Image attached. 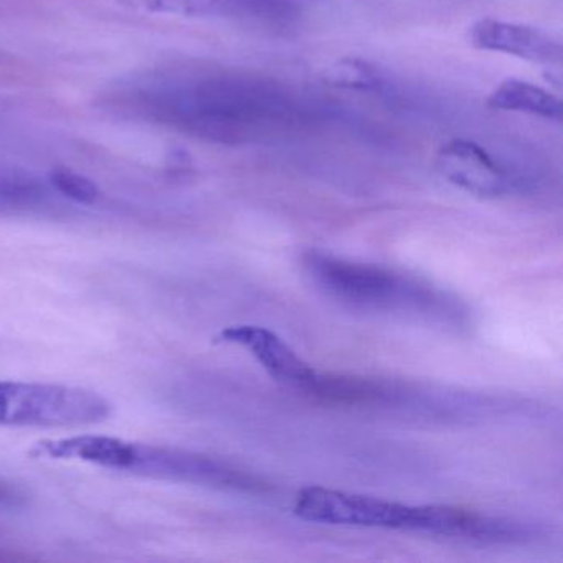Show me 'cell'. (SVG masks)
<instances>
[{
	"label": "cell",
	"instance_id": "6da1fadb",
	"mask_svg": "<svg viewBox=\"0 0 563 563\" xmlns=\"http://www.w3.org/2000/svg\"><path fill=\"white\" fill-rule=\"evenodd\" d=\"M292 510L308 522L431 533L477 542H523L536 532L529 523L460 507L410 506L319 486L299 490Z\"/></svg>",
	"mask_w": 563,
	"mask_h": 563
},
{
	"label": "cell",
	"instance_id": "7a4b0ae2",
	"mask_svg": "<svg viewBox=\"0 0 563 563\" xmlns=\"http://www.w3.org/2000/svg\"><path fill=\"white\" fill-rule=\"evenodd\" d=\"M29 454L34 460L81 461L104 470L230 493L265 490L262 481L225 461L179 448L156 446L103 434L38 441Z\"/></svg>",
	"mask_w": 563,
	"mask_h": 563
},
{
	"label": "cell",
	"instance_id": "3957f363",
	"mask_svg": "<svg viewBox=\"0 0 563 563\" xmlns=\"http://www.w3.org/2000/svg\"><path fill=\"white\" fill-rule=\"evenodd\" d=\"M305 269L319 291L355 311L441 325H461L467 319L454 296L395 269L322 252L308 253Z\"/></svg>",
	"mask_w": 563,
	"mask_h": 563
},
{
	"label": "cell",
	"instance_id": "277c9868",
	"mask_svg": "<svg viewBox=\"0 0 563 563\" xmlns=\"http://www.w3.org/2000/svg\"><path fill=\"white\" fill-rule=\"evenodd\" d=\"M111 413V401L88 388L0 380V427H88L103 423Z\"/></svg>",
	"mask_w": 563,
	"mask_h": 563
},
{
	"label": "cell",
	"instance_id": "5b68a950",
	"mask_svg": "<svg viewBox=\"0 0 563 563\" xmlns=\"http://www.w3.org/2000/svg\"><path fill=\"white\" fill-rule=\"evenodd\" d=\"M437 169L448 183L483 199H496L514 189L507 170L473 141L444 143L437 153Z\"/></svg>",
	"mask_w": 563,
	"mask_h": 563
},
{
	"label": "cell",
	"instance_id": "8992f818",
	"mask_svg": "<svg viewBox=\"0 0 563 563\" xmlns=\"http://www.w3.org/2000/svg\"><path fill=\"white\" fill-rule=\"evenodd\" d=\"M216 341L246 349L269 377L296 390H305L316 372L278 334L262 325H235L220 332Z\"/></svg>",
	"mask_w": 563,
	"mask_h": 563
},
{
	"label": "cell",
	"instance_id": "52a82bcc",
	"mask_svg": "<svg viewBox=\"0 0 563 563\" xmlns=\"http://www.w3.org/2000/svg\"><path fill=\"white\" fill-rule=\"evenodd\" d=\"M470 42L479 51L512 55L530 64H562L563 48L559 38L527 25L483 19L470 29Z\"/></svg>",
	"mask_w": 563,
	"mask_h": 563
},
{
	"label": "cell",
	"instance_id": "ba28073f",
	"mask_svg": "<svg viewBox=\"0 0 563 563\" xmlns=\"http://www.w3.org/2000/svg\"><path fill=\"white\" fill-rule=\"evenodd\" d=\"M120 2L147 12L189 15V18L288 22L296 15V5L292 4V0H120Z\"/></svg>",
	"mask_w": 563,
	"mask_h": 563
},
{
	"label": "cell",
	"instance_id": "9c48e42d",
	"mask_svg": "<svg viewBox=\"0 0 563 563\" xmlns=\"http://www.w3.org/2000/svg\"><path fill=\"white\" fill-rule=\"evenodd\" d=\"M487 107L496 111L532 114L549 121L562 120V103L559 98L529 81H503L490 93Z\"/></svg>",
	"mask_w": 563,
	"mask_h": 563
},
{
	"label": "cell",
	"instance_id": "30bf717a",
	"mask_svg": "<svg viewBox=\"0 0 563 563\" xmlns=\"http://www.w3.org/2000/svg\"><path fill=\"white\" fill-rule=\"evenodd\" d=\"M47 196V187L35 174L18 167H0V213L37 209Z\"/></svg>",
	"mask_w": 563,
	"mask_h": 563
},
{
	"label": "cell",
	"instance_id": "8fae6325",
	"mask_svg": "<svg viewBox=\"0 0 563 563\" xmlns=\"http://www.w3.org/2000/svg\"><path fill=\"white\" fill-rule=\"evenodd\" d=\"M48 183L65 199L74 200L77 203L91 206L100 199V189L97 184L91 183L88 177L68 169V167H55L48 174Z\"/></svg>",
	"mask_w": 563,
	"mask_h": 563
},
{
	"label": "cell",
	"instance_id": "7c38bea8",
	"mask_svg": "<svg viewBox=\"0 0 563 563\" xmlns=\"http://www.w3.org/2000/svg\"><path fill=\"white\" fill-rule=\"evenodd\" d=\"M22 499L24 497L15 487L9 486L4 481H0V507L19 506Z\"/></svg>",
	"mask_w": 563,
	"mask_h": 563
}]
</instances>
